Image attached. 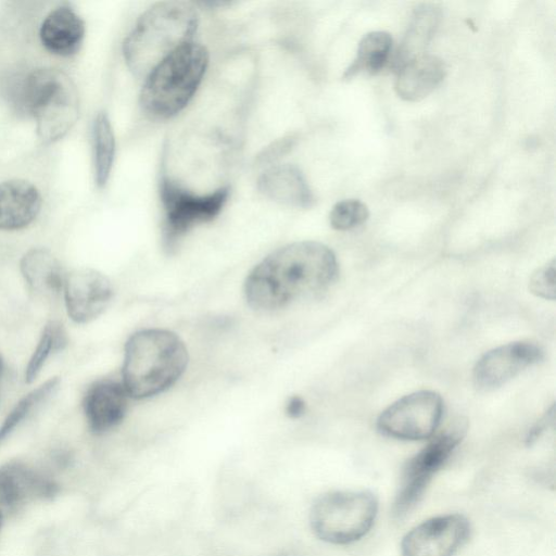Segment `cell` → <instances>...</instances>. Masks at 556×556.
<instances>
[{
	"mask_svg": "<svg viewBox=\"0 0 556 556\" xmlns=\"http://www.w3.org/2000/svg\"><path fill=\"white\" fill-rule=\"evenodd\" d=\"M337 275L331 249L316 241H299L264 257L247 276L243 292L252 308L271 312L324 291Z\"/></svg>",
	"mask_w": 556,
	"mask_h": 556,
	"instance_id": "cell-1",
	"label": "cell"
},
{
	"mask_svg": "<svg viewBox=\"0 0 556 556\" xmlns=\"http://www.w3.org/2000/svg\"><path fill=\"white\" fill-rule=\"evenodd\" d=\"M188 364L185 343L165 329H143L125 344L122 383L130 397L140 400L169 389Z\"/></svg>",
	"mask_w": 556,
	"mask_h": 556,
	"instance_id": "cell-2",
	"label": "cell"
},
{
	"mask_svg": "<svg viewBox=\"0 0 556 556\" xmlns=\"http://www.w3.org/2000/svg\"><path fill=\"white\" fill-rule=\"evenodd\" d=\"M199 12L186 1H163L143 12L123 42L127 66L138 76L150 71L180 46L192 41Z\"/></svg>",
	"mask_w": 556,
	"mask_h": 556,
	"instance_id": "cell-3",
	"label": "cell"
},
{
	"mask_svg": "<svg viewBox=\"0 0 556 556\" xmlns=\"http://www.w3.org/2000/svg\"><path fill=\"white\" fill-rule=\"evenodd\" d=\"M208 60L207 49L192 40L155 65L144 77L139 97L146 115L165 121L181 112L200 87Z\"/></svg>",
	"mask_w": 556,
	"mask_h": 556,
	"instance_id": "cell-4",
	"label": "cell"
},
{
	"mask_svg": "<svg viewBox=\"0 0 556 556\" xmlns=\"http://www.w3.org/2000/svg\"><path fill=\"white\" fill-rule=\"evenodd\" d=\"M13 105L31 116L43 142L62 138L78 115L76 91L71 80L54 68H37L17 79L12 86Z\"/></svg>",
	"mask_w": 556,
	"mask_h": 556,
	"instance_id": "cell-5",
	"label": "cell"
},
{
	"mask_svg": "<svg viewBox=\"0 0 556 556\" xmlns=\"http://www.w3.org/2000/svg\"><path fill=\"white\" fill-rule=\"evenodd\" d=\"M378 501L369 491H334L320 495L309 510V525L321 541L345 545L361 540L375 523Z\"/></svg>",
	"mask_w": 556,
	"mask_h": 556,
	"instance_id": "cell-6",
	"label": "cell"
},
{
	"mask_svg": "<svg viewBox=\"0 0 556 556\" xmlns=\"http://www.w3.org/2000/svg\"><path fill=\"white\" fill-rule=\"evenodd\" d=\"M230 194L229 187L198 194L182 187L166 173L160 179V198L164 212L162 241L173 252L181 238L194 226L208 223L223 211Z\"/></svg>",
	"mask_w": 556,
	"mask_h": 556,
	"instance_id": "cell-7",
	"label": "cell"
},
{
	"mask_svg": "<svg viewBox=\"0 0 556 556\" xmlns=\"http://www.w3.org/2000/svg\"><path fill=\"white\" fill-rule=\"evenodd\" d=\"M467 431V422L455 420L406 463L393 505L397 517L409 511L422 496L435 472L450 458Z\"/></svg>",
	"mask_w": 556,
	"mask_h": 556,
	"instance_id": "cell-8",
	"label": "cell"
},
{
	"mask_svg": "<svg viewBox=\"0 0 556 556\" xmlns=\"http://www.w3.org/2000/svg\"><path fill=\"white\" fill-rule=\"evenodd\" d=\"M443 415L442 396L431 390L407 394L389 407L377 419L378 430L390 438L418 441L431 438Z\"/></svg>",
	"mask_w": 556,
	"mask_h": 556,
	"instance_id": "cell-9",
	"label": "cell"
},
{
	"mask_svg": "<svg viewBox=\"0 0 556 556\" xmlns=\"http://www.w3.org/2000/svg\"><path fill=\"white\" fill-rule=\"evenodd\" d=\"M470 522L460 514L437 516L410 529L401 542L402 556H453L468 540Z\"/></svg>",
	"mask_w": 556,
	"mask_h": 556,
	"instance_id": "cell-10",
	"label": "cell"
},
{
	"mask_svg": "<svg viewBox=\"0 0 556 556\" xmlns=\"http://www.w3.org/2000/svg\"><path fill=\"white\" fill-rule=\"evenodd\" d=\"M544 357L535 343L518 341L490 350L477 362L472 378L479 390H493L515 378Z\"/></svg>",
	"mask_w": 556,
	"mask_h": 556,
	"instance_id": "cell-11",
	"label": "cell"
},
{
	"mask_svg": "<svg viewBox=\"0 0 556 556\" xmlns=\"http://www.w3.org/2000/svg\"><path fill=\"white\" fill-rule=\"evenodd\" d=\"M62 291L67 315L76 324L99 317L113 298L110 279L91 268H78L66 274Z\"/></svg>",
	"mask_w": 556,
	"mask_h": 556,
	"instance_id": "cell-12",
	"label": "cell"
},
{
	"mask_svg": "<svg viewBox=\"0 0 556 556\" xmlns=\"http://www.w3.org/2000/svg\"><path fill=\"white\" fill-rule=\"evenodd\" d=\"M59 485L50 477L18 462L0 466V508L14 510L36 500L53 497Z\"/></svg>",
	"mask_w": 556,
	"mask_h": 556,
	"instance_id": "cell-13",
	"label": "cell"
},
{
	"mask_svg": "<svg viewBox=\"0 0 556 556\" xmlns=\"http://www.w3.org/2000/svg\"><path fill=\"white\" fill-rule=\"evenodd\" d=\"M128 396L122 382L112 379L93 382L83 397L89 429L101 434L119 425L126 415Z\"/></svg>",
	"mask_w": 556,
	"mask_h": 556,
	"instance_id": "cell-14",
	"label": "cell"
},
{
	"mask_svg": "<svg viewBox=\"0 0 556 556\" xmlns=\"http://www.w3.org/2000/svg\"><path fill=\"white\" fill-rule=\"evenodd\" d=\"M85 37V23L67 4L50 11L41 22L39 39L42 47L58 56H72L80 49Z\"/></svg>",
	"mask_w": 556,
	"mask_h": 556,
	"instance_id": "cell-15",
	"label": "cell"
},
{
	"mask_svg": "<svg viewBox=\"0 0 556 556\" xmlns=\"http://www.w3.org/2000/svg\"><path fill=\"white\" fill-rule=\"evenodd\" d=\"M42 199L38 189L23 179L0 184V230L15 231L29 226L38 216Z\"/></svg>",
	"mask_w": 556,
	"mask_h": 556,
	"instance_id": "cell-16",
	"label": "cell"
},
{
	"mask_svg": "<svg viewBox=\"0 0 556 556\" xmlns=\"http://www.w3.org/2000/svg\"><path fill=\"white\" fill-rule=\"evenodd\" d=\"M445 73V64L440 58L421 53L397 68L394 88L403 100L419 101L441 84Z\"/></svg>",
	"mask_w": 556,
	"mask_h": 556,
	"instance_id": "cell-17",
	"label": "cell"
},
{
	"mask_svg": "<svg viewBox=\"0 0 556 556\" xmlns=\"http://www.w3.org/2000/svg\"><path fill=\"white\" fill-rule=\"evenodd\" d=\"M257 189L266 198L291 206L309 207L314 195L302 172L294 165H276L257 180Z\"/></svg>",
	"mask_w": 556,
	"mask_h": 556,
	"instance_id": "cell-18",
	"label": "cell"
},
{
	"mask_svg": "<svg viewBox=\"0 0 556 556\" xmlns=\"http://www.w3.org/2000/svg\"><path fill=\"white\" fill-rule=\"evenodd\" d=\"M20 270L28 289L39 296H54L63 290L65 274L60 262L48 250L27 251L20 262Z\"/></svg>",
	"mask_w": 556,
	"mask_h": 556,
	"instance_id": "cell-19",
	"label": "cell"
},
{
	"mask_svg": "<svg viewBox=\"0 0 556 556\" xmlns=\"http://www.w3.org/2000/svg\"><path fill=\"white\" fill-rule=\"evenodd\" d=\"M392 48V37L383 30L366 34L358 43L356 55L343 74L351 79L362 73L375 75L387 64Z\"/></svg>",
	"mask_w": 556,
	"mask_h": 556,
	"instance_id": "cell-20",
	"label": "cell"
},
{
	"mask_svg": "<svg viewBox=\"0 0 556 556\" xmlns=\"http://www.w3.org/2000/svg\"><path fill=\"white\" fill-rule=\"evenodd\" d=\"M438 22L439 12L434 7L425 4L416 10L397 52L396 64L399 67L422 53L425 46L435 31Z\"/></svg>",
	"mask_w": 556,
	"mask_h": 556,
	"instance_id": "cell-21",
	"label": "cell"
},
{
	"mask_svg": "<svg viewBox=\"0 0 556 556\" xmlns=\"http://www.w3.org/2000/svg\"><path fill=\"white\" fill-rule=\"evenodd\" d=\"M94 181L103 188L111 175L115 156V136L106 113L100 112L93 121Z\"/></svg>",
	"mask_w": 556,
	"mask_h": 556,
	"instance_id": "cell-22",
	"label": "cell"
},
{
	"mask_svg": "<svg viewBox=\"0 0 556 556\" xmlns=\"http://www.w3.org/2000/svg\"><path fill=\"white\" fill-rule=\"evenodd\" d=\"M60 379L52 377L25 394L0 425V445L59 388Z\"/></svg>",
	"mask_w": 556,
	"mask_h": 556,
	"instance_id": "cell-23",
	"label": "cell"
},
{
	"mask_svg": "<svg viewBox=\"0 0 556 556\" xmlns=\"http://www.w3.org/2000/svg\"><path fill=\"white\" fill-rule=\"evenodd\" d=\"M67 344V333L60 321L50 320L42 329L39 341L25 368V382H33L47 361Z\"/></svg>",
	"mask_w": 556,
	"mask_h": 556,
	"instance_id": "cell-24",
	"label": "cell"
},
{
	"mask_svg": "<svg viewBox=\"0 0 556 556\" xmlns=\"http://www.w3.org/2000/svg\"><path fill=\"white\" fill-rule=\"evenodd\" d=\"M368 207L359 200L349 199L333 205L329 214V223L333 229L349 230L367 220Z\"/></svg>",
	"mask_w": 556,
	"mask_h": 556,
	"instance_id": "cell-25",
	"label": "cell"
},
{
	"mask_svg": "<svg viewBox=\"0 0 556 556\" xmlns=\"http://www.w3.org/2000/svg\"><path fill=\"white\" fill-rule=\"evenodd\" d=\"M556 267L555 260L538 268L529 280V290L534 295L546 299L555 300L556 296Z\"/></svg>",
	"mask_w": 556,
	"mask_h": 556,
	"instance_id": "cell-26",
	"label": "cell"
},
{
	"mask_svg": "<svg viewBox=\"0 0 556 556\" xmlns=\"http://www.w3.org/2000/svg\"><path fill=\"white\" fill-rule=\"evenodd\" d=\"M555 407H552L545 413V415L529 430L526 437V444L532 445L546 430L548 425L554 421Z\"/></svg>",
	"mask_w": 556,
	"mask_h": 556,
	"instance_id": "cell-27",
	"label": "cell"
},
{
	"mask_svg": "<svg viewBox=\"0 0 556 556\" xmlns=\"http://www.w3.org/2000/svg\"><path fill=\"white\" fill-rule=\"evenodd\" d=\"M305 402L301 396H291L286 405V413L291 418H299L305 412Z\"/></svg>",
	"mask_w": 556,
	"mask_h": 556,
	"instance_id": "cell-28",
	"label": "cell"
},
{
	"mask_svg": "<svg viewBox=\"0 0 556 556\" xmlns=\"http://www.w3.org/2000/svg\"><path fill=\"white\" fill-rule=\"evenodd\" d=\"M3 376H4V363H3L2 356L0 355V400H1Z\"/></svg>",
	"mask_w": 556,
	"mask_h": 556,
	"instance_id": "cell-29",
	"label": "cell"
},
{
	"mask_svg": "<svg viewBox=\"0 0 556 556\" xmlns=\"http://www.w3.org/2000/svg\"><path fill=\"white\" fill-rule=\"evenodd\" d=\"M1 523H2V513L0 510V528H1Z\"/></svg>",
	"mask_w": 556,
	"mask_h": 556,
	"instance_id": "cell-30",
	"label": "cell"
}]
</instances>
